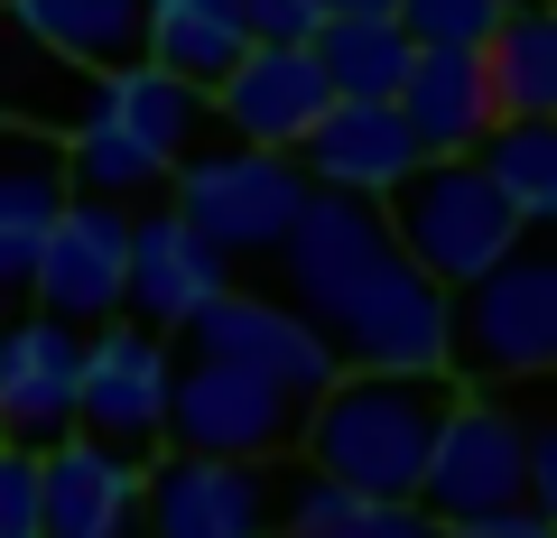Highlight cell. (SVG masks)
I'll use <instances>...</instances> for the list:
<instances>
[{"mask_svg": "<svg viewBox=\"0 0 557 538\" xmlns=\"http://www.w3.org/2000/svg\"><path fill=\"white\" fill-rule=\"evenodd\" d=\"M65 196H102V204H139V196H159L168 186V159L159 149H139L121 121H102V112H84L75 130H65Z\"/></svg>", "mask_w": 557, "mask_h": 538, "instance_id": "cell-25", "label": "cell"}, {"mask_svg": "<svg viewBox=\"0 0 557 538\" xmlns=\"http://www.w3.org/2000/svg\"><path fill=\"white\" fill-rule=\"evenodd\" d=\"M121 251H131V204L102 196H65L38 233V260H28V298L38 316H65L94 335L102 316H121Z\"/></svg>", "mask_w": 557, "mask_h": 538, "instance_id": "cell-11", "label": "cell"}, {"mask_svg": "<svg viewBox=\"0 0 557 538\" xmlns=\"http://www.w3.org/2000/svg\"><path fill=\"white\" fill-rule=\"evenodd\" d=\"M159 196L177 204V214L196 223V233L214 241L223 260H270L278 241H288V223H298V204L317 196V186H307V167L288 159V149H251V140L205 149V140H196L177 167H168Z\"/></svg>", "mask_w": 557, "mask_h": 538, "instance_id": "cell-3", "label": "cell"}, {"mask_svg": "<svg viewBox=\"0 0 557 538\" xmlns=\"http://www.w3.org/2000/svg\"><path fill=\"white\" fill-rule=\"evenodd\" d=\"M168 372H177V353H168L159 325L102 316V335H84V362H75V437L149 464L168 446Z\"/></svg>", "mask_w": 557, "mask_h": 538, "instance_id": "cell-6", "label": "cell"}, {"mask_svg": "<svg viewBox=\"0 0 557 538\" xmlns=\"http://www.w3.org/2000/svg\"><path fill=\"white\" fill-rule=\"evenodd\" d=\"M317 65H325V93L335 102H391L399 75H409V38H399V20L381 10V20H317Z\"/></svg>", "mask_w": 557, "mask_h": 538, "instance_id": "cell-26", "label": "cell"}, {"mask_svg": "<svg viewBox=\"0 0 557 538\" xmlns=\"http://www.w3.org/2000/svg\"><path fill=\"white\" fill-rule=\"evenodd\" d=\"M474 380H539L557 362V251L520 233L493 270L446 288V372Z\"/></svg>", "mask_w": 557, "mask_h": 538, "instance_id": "cell-2", "label": "cell"}, {"mask_svg": "<svg viewBox=\"0 0 557 538\" xmlns=\"http://www.w3.org/2000/svg\"><path fill=\"white\" fill-rule=\"evenodd\" d=\"M399 121L418 130L428 159H465V149L493 130V84H483L474 47H409V75H399Z\"/></svg>", "mask_w": 557, "mask_h": 538, "instance_id": "cell-17", "label": "cell"}, {"mask_svg": "<svg viewBox=\"0 0 557 538\" xmlns=\"http://www.w3.org/2000/svg\"><path fill=\"white\" fill-rule=\"evenodd\" d=\"M242 47H251V28H242L233 0H139V57L186 75V84H205V93L233 75Z\"/></svg>", "mask_w": 557, "mask_h": 538, "instance_id": "cell-20", "label": "cell"}, {"mask_svg": "<svg viewBox=\"0 0 557 538\" xmlns=\"http://www.w3.org/2000/svg\"><path fill=\"white\" fill-rule=\"evenodd\" d=\"M38 529L47 538H121L139 529V464L94 437L38 446Z\"/></svg>", "mask_w": 557, "mask_h": 538, "instance_id": "cell-16", "label": "cell"}, {"mask_svg": "<svg viewBox=\"0 0 557 538\" xmlns=\"http://www.w3.org/2000/svg\"><path fill=\"white\" fill-rule=\"evenodd\" d=\"M205 102H214V130H233V140H251V149H298L335 93H325L317 47H242L233 75H223Z\"/></svg>", "mask_w": 557, "mask_h": 538, "instance_id": "cell-14", "label": "cell"}, {"mask_svg": "<svg viewBox=\"0 0 557 538\" xmlns=\"http://www.w3.org/2000/svg\"><path fill=\"white\" fill-rule=\"evenodd\" d=\"M511 10H520V0H511Z\"/></svg>", "mask_w": 557, "mask_h": 538, "instance_id": "cell-33", "label": "cell"}, {"mask_svg": "<svg viewBox=\"0 0 557 538\" xmlns=\"http://www.w3.org/2000/svg\"><path fill=\"white\" fill-rule=\"evenodd\" d=\"M307 325L335 343V362L362 372H446V288L418 260H399V241L362 260Z\"/></svg>", "mask_w": 557, "mask_h": 538, "instance_id": "cell-5", "label": "cell"}, {"mask_svg": "<svg viewBox=\"0 0 557 538\" xmlns=\"http://www.w3.org/2000/svg\"><path fill=\"white\" fill-rule=\"evenodd\" d=\"M288 159L307 167V186H335V196H391L428 149L399 121V102H325L317 130H307Z\"/></svg>", "mask_w": 557, "mask_h": 538, "instance_id": "cell-15", "label": "cell"}, {"mask_svg": "<svg viewBox=\"0 0 557 538\" xmlns=\"http://www.w3.org/2000/svg\"><path fill=\"white\" fill-rule=\"evenodd\" d=\"M57 204H65L57 149L0 140V298H28V260H38V233Z\"/></svg>", "mask_w": 557, "mask_h": 538, "instance_id": "cell-23", "label": "cell"}, {"mask_svg": "<svg viewBox=\"0 0 557 538\" xmlns=\"http://www.w3.org/2000/svg\"><path fill=\"white\" fill-rule=\"evenodd\" d=\"M214 288H233V260L214 251V241L196 233V223L177 214V204H149V214H131V251H121V316L159 325V335H177L186 316H196Z\"/></svg>", "mask_w": 557, "mask_h": 538, "instance_id": "cell-12", "label": "cell"}, {"mask_svg": "<svg viewBox=\"0 0 557 538\" xmlns=\"http://www.w3.org/2000/svg\"><path fill=\"white\" fill-rule=\"evenodd\" d=\"M409 501L428 520H446V529L530 501V418L502 409V399H465L456 390V409L437 418V446H428V464H418Z\"/></svg>", "mask_w": 557, "mask_h": 538, "instance_id": "cell-7", "label": "cell"}, {"mask_svg": "<svg viewBox=\"0 0 557 538\" xmlns=\"http://www.w3.org/2000/svg\"><path fill=\"white\" fill-rule=\"evenodd\" d=\"M502 10L511 0H391V20H399L409 47H483Z\"/></svg>", "mask_w": 557, "mask_h": 538, "instance_id": "cell-27", "label": "cell"}, {"mask_svg": "<svg viewBox=\"0 0 557 538\" xmlns=\"http://www.w3.org/2000/svg\"><path fill=\"white\" fill-rule=\"evenodd\" d=\"M75 362H84V325L65 316H20L0 335V446H57L75 437Z\"/></svg>", "mask_w": 557, "mask_h": 538, "instance_id": "cell-13", "label": "cell"}, {"mask_svg": "<svg viewBox=\"0 0 557 538\" xmlns=\"http://www.w3.org/2000/svg\"><path fill=\"white\" fill-rule=\"evenodd\" d=\"M278 529L288 538H456L446 520L418 511V501L354 492V483H325V474H298L278 492Z\"/></svg>", "mask_w": 557, "mask_h": 538, "instance_id": "cell-22", "label": "cell"}, {"mask_svg": "<svg viewBox=\"0 0 557 538\" xmlns=\"http://www.w3.org/2000/svg\"><path fill=\"white\" fill-rule=\"evenodd\" d=\"M381 223H391L399 260H418L437 288H465L474 270H493V260L530 233V223L483 186L474 149H465V159H418L409 177L381 196Z\"/></svg>", "mask_w": 557, "mask_h": 538, "instance_id": "cell-4", "label": "cell"}, {"mask_svg": "<svg viewBox=\"0 0 557 538\" xmlns=\"http://www.w3.org/2000/svg\"><path fill=\"white\" fill-rule=\"evenodd\" d=\"M391 0H317V20H381Z\"/></svg>", "mask_w": 557, "mask_h": 538, "instance_id": "cell-31", "label": "cell"}, {"mask_svg": "<svg viewBox=\"0 0 557 538\" xmlns=\"http://www.w3.org/2000/svg\"><path fill=\"white\" fill-rule=\"evenodd\" d=\"M456 538H557V520H548V511H530V501H511V511H483V520H465Z\"/></svg>", "mask_w": 557, "mask_h": 538, "instance_id": "cell-30", "label": "cell"}, {"mask_svg": "<svg viewBox=\"0 0 557 538\" xmlns=\"http://www.w3.org/2000/svg\"><path fill=\"white\" fill-rule=\"evenodd\" d=\"M446 409H456V372H362V362H344L317 399H298V455L325 483L409 501Z\"/></svg>", "mask_w": 557, "mask_h": 538, "instance_id": "cell-1", "label": "cell"}, {"mask_svg": "<svg viewBox=\"0 0 557 538\" xmlns=\"http://www.w3.org/2000/svg\"><path fill=\"white\" fill-rule=\"evenodd\" d=\"M474 167L530 233L557 223V130L548 121H493V130L474 140Z\"/></svg>", "mask_w": 557, "mask_h": 538, "instance_id": "cell-24", "label": "cell"}, {"mask_svg": "<svg viewBox=\"0 0 557 538\" xmlns=\"http://www.w3.org/2000/svg\"><path fill=\"white\" fill-rule=\"evenodd\" d=\"M168 446L186 455H242V464H278L298 446V399H278L260 372L214 353H186L168 372Z\"/></svg>", "mask_w": 557, "mask_h": 538, "instance_id": "cell-9", "label": "cell"}, {"mask_svg": "<svg viewBox=\"0 0 557 538\" xmlns=\"http://www.w3.org/2000/svg\"><path fill=\"white\" fill-rule=\"evenodd\" d=\"M0 538H47L38 529V455L0 446Z\"/></svg>", "mask_w": 557, "mask_h": 538, "instance_id": "cell-28", "label": "cell"}, {"mask_svg": "<svg viewBox=\"0 0 557 538\" xmlns=\"http://www.w3.org/2000/svg\"><path fill=\"white\" fill-rule=\"evenodd\" d=\"M278 492L288 483L270 464L159 446L139 464V529L149 538H278Z\"/></svg>", "mask_w": 557, "mask_h": 538, "instance_id": "cell-8", "label": "cell"}, {"mask_svg": "<svg viewBox=\"0 0 557 538\" xmlns=\"http://www.w3.org/2000/svg\"><path fill=\"white\" fill-rule=\"evenodd\" d=\"M196 353H214V362H242V372H260L278 399H317L325 380L344 372L335 362V343L317 335V325L298 316L288 298H251V288H214V298L196 306V316L177 325Z\"/></svg>", "mask_w": 557, "mask_h": 538, "instance_id": "cell-10", "label": "cell"}, {"mask_svg": "<svg viewBox=\"0 0 557 538\" xmlns=\"http://www.w3.org/2000/svg\"><path fill=\"white\" fill-rule=\"evenodd\" d=\"M251 47H307L317 38V0H233Z\"/></svg>", "mask_w": 557, "mask_h": 538, "instance_id": "cell-29", "label": "cell"}, {"mask_svg": "<svg viewBox=\"0 0 557 538\" xmlns=\"http://www.w3.org/2000/svg\"><path fill=\"white\" fill-rule=\"evenodd\" d=\"M84 112H102V121H121L139 149H159L168 167L186 159V149L214 130V102H205V84H186V75H168V65H149V57H131V65H112V75L84 93Z\"/></svg>", "mask_w": 557, "mask_h": 538, "instance_id": "cell-18", "label": "cell"}, {"mask_svg": "<svg viewBox=\"0 0 557 538\" xmlns=\"http://www.w3.org/2000/svg\"><path fill=\"white\" fill-rule=\"evenodd\" d=\"M20 20L28 47H47L57 65H84V75H112V65L139 57V0H0Z\"/></svg>", "mask_w": 557, "mask_h": 538, "instance_id": "cell-21", "label": "cell"}, {"mask_svg": "<svg viewBox=\"0 0 557 538\" xmlns=\"http://www.w3.org/2000/svg\"><path fill=\"white\" fill-rule=\"evenodd\" d=\"M474 57H483V84H493V121H548L557 112V10L548 0L502 10Z\"/></svg>", "mask_w": 557, "mask_h": 538, "instance_id": "cell-19", "label": "cell"}, {"mask_svg": "<svg viewBox=\"0 0 557 538\" xmlns=\"http://www.w3.org/2000/svg\"><path fill=\"white\" fill-rule=\"evenodd\" d=\"M121 538H149V529H121Z\"/></svg>", "mask_w": 557, "mask_h": 538, "instance_id": "cell-32", "label": "cell"}]
</instances>
